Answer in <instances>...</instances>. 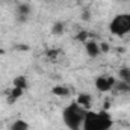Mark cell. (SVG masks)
Segmentation results:
<instances>
[{"label": "cell", "instance_id": "1", "mask_svg": "<svg viewBox=\"0 0 130 130\" xmlns=\"http://www.w3.org/2000/svg\"><path fill=\"white\" fill-rule=\"evenodd\" d=\"M112 126H113V120L107 112L88 110L82 124V130H110Z\"/></svg>", "mask_w": 130, "mask_h": 130}, {"label": "cell", "instance_id": "2", "mask_svg": "<svg viewBox=\"0 0 130 130\" xmlns=\"http://www.w3.org/2000/svg\"><path fill=\"white\" fill-rule=\"evenodd\" d=\"M86 109H83L76 101H71L62 110V120L70 130H82L83 120L86 117Z\"/></svg>", "mask_w": 130, "mask_h": 130}, {"label": "cell", "instance_id": "3", "mask_svg": "<svg viewBox=\"0 0 130 130\" xmlns=\"http://www.w3.org/2000/svg\"><path fill=\"white\" fill-rule=\"evenodd\" d=\"M109 32L115 36H126L130 33V14L129 12H123L118 14L112 18V21L109 23Z\"/></svg>", "mask_w": 130, "mask_h": 130}, {"label": "cell", "instance_id": "4", "mask_svg": "<svg viewBox=\"0 0 130 130\" xmlns=\"http://www.w3.org/2000/svg\"><path fill=\"white\" fill-rule=\"evenodd\" d=\"M117 83V79L112 76H98L95 79V88L101 92H107L110 91Z\"/></svg>", "mask_w": 130, "mask_h": 130}, {"label": "cell", "instance_id": "5", "mask_svg": "<svg viewBox=\"0 0 130 130\" xmlns=\"http://www.w3.org/2000/svg\"><path fill=\"white\" fill-rule=\"evenodd\" d=\"M92 95L91 94H88V92H82V94H79L77 98L74 100L77 104H80L83 109H86V110H91V106H92Z\"/></svg>", "mask_w": 130, "mask_h": 130}, {"label": "cell", "instance_id": "6", "mask_svg": "<svg viewBox=\"0 0 130 130\" xmlns=\"http://www.w3.org/2000/svg\"><path fill=\"white\" fill-rule=\"evenodd\" d=\"M85 48H86V53H88L89 58H97L98 55L101 53V52H100V44L95 42L94 39L85 41Z\"/></svg>", "mask_w": 130, "mask_h": 130}, {"label": "cell", "instance_id": "7", "mask_svg": "<svg viewBox=\"0 0 130 130\" xmlns=\"http://www.w3.org/2000/svg\"><path fill=\"white\" fill-rule=\"evenodd\" d=\"M11 130H29V123L24 120H15L11 124Z\"/></svg>", "mask_w": 130, "mask_h": 130}, {"label": "cell", "instance_id": "8", "mask_svg": "<svg viewBox=\"0 0 130 130\" xmlns=\"http://www.w3.org/2000/svg\"><path fill=\"white\" fill-rule=\"evenodd\" d=\"M118 77H120V80H123V82H126V83L130 85V68H127V67L121 68L118 71Z\"/></svg>", "mask_w": 130, "mask_h": 130}, {"label": "cell", "instance_id": "9", "mask_svg": "<svg viewBox=\"0 0 130 130\" xmlns=\"http://www.w3.org/2000/svg\"><path fill=\"white\" fill-rule=\"evenodd\" d=\"M23 91L24 89H20V88H12V91H11V97H9V103H14V100H17L18 97H21L23 95Z\"/></svg>", "mask_w": 130, "mask_h": 130}, {"label": "cell", "instance_id": "10", "mask_svg": "<svg viewBox=\"0 0 130 130\" xmlns=\"http://www.w3.org/2000/svg\"><path fill=\"white\" fill-rule=\"evenodd\" d=\"M52 92H53L55 95H58V97H65V95H68V89H67L65 86H55V88L52 89Z\"/></svg>", "mask_w": 130, "mask_h": 130}, {"label": "cell", "instance_id": "11", "mask_svg": "<svg viewBox=\"0 0 130 130\" xmlns=\"http://www.w3.org/2000/svg\"><path fill=\"white\" fill-rule=\"evenodd\" d=\"M14 86H15V88H20V89H26L27 82H26V79H24L23 76H20V77H17V79L14 80Z\"/></svg>", "mask_w": 130, "mask_h": 130}, {"label": "cell", "instance_id": "12", "mask_svg": "<svg viewBox=\"0 0 130 130\" xmlns=\"http://www.w3.org/2000/svg\"><path fill=\"white\" fill-rule=\"evenodd\" d=\"M62 32H64V23L58 21V23H55V24L52 26V33H53V35H61Z\"/></svg>", "mask_w": 130, "mask_h": 130}, {"label": "cell", "instance_id": "13", "mask_svg": "<svg viewBox=\"0 0 130 130\" xmlns=\"http://www.w3.org/2000/svg\"><path fill=\"white\" fill-rule=\"evenodd\" d=\"M18 11H20V14H21V17H26L27 14H29V6H24V5H21L20 8H18Z\"/></svg>", "mask_w": 130, "mask_h": 130}, {"label": "cell", "instance_id": "14", "mask_svg": "<svg viewBox=\"0 0 130 130\" xmlns=\"http://www.w3.org/2000/svg\"><path fill=\"white\" fill-rule=\"evenodd\" d=\"M107 50H109V45H107L106 42H101V45H100V52H101V53H106Z\"/></svg>", "mask_w": 130, "mask_h": 130}]
</instances>
